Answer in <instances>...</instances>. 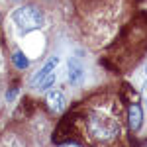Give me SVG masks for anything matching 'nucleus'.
Here are the masks:
<instances>
[{
	"label": "nucleus",
	"mask_w": 147,
	"mask_h": 147,
	"mask_svg": "<svg viewBox=\"0 0 147 147\" xmlns=\"http://www.w3.org/2000/svg\"><path fill=\"white\" fill-rule=\"evenodd\" d=\"M143 16H145V20H147V12H143Z\"/></svg>",
	"instance_id": "12"
},
{
	"label": "nucleus",
	"mask_w": 147,
	"mask_h": 147,
	"mask_svg": "<svg viewBox=\"0 0 147 147\" xmlns=\"http://www.w3.org/2000/svg\"><path fill=\"white\" fill-rule=\"evenodd\" d=\"M47 106H49V110L55 114H61L65 110V106H67V100H65V96H63V92L61 90H51L47 94Z\"/></svg>",
	"instance_id": "6"
},
{
	"label": "nucleus",
	"mask_w": 147,
	"mask_h": 147,
	"mask_svg": "<svg viewBox=\"0 0 147 147\" xmlns=\"http://www.w3.org/2000/svg\"><path fill=\"white\" fill-rule=\"evenodd\" d=\"M73 124H75V114H69V116H65V118L59 122V125H57V129H55V134H53V143H57V145H63L65 141H71V139H73V131H75Z\"/></svg>",
	"instance_id": "3"
},
{
	"label": "nucleus",
	"mask_w": 147,
	"mask_h": 147,
	"mask_svg": "<svg viewBox=\"0 0 147 147\" xmlns=\"http://www.w3.org/2000/svg\"><path fill=\"white\" fill-rule=\"evenodd\" d=\"M53 84H55V73H51L47 79L41 80V84H39V90H49Z\"/></svg>",
	"instance_id": "9"
},
{
	"label": "nucleus",
	"mask_w": 147,
	"mask_h": 147,
	"mask_svg": "<svg viewBox=\"0 0 147 147\" xmlns=\"http://www.w3.org/2000/svg\"><path fill=\"white\" fill-rule=\"evenodd\" d=\"M12 20L16 24V28L22 34H26V32H34V30L43 28L45 16H43V12L39 10L37 6H22V8L14 10Z\"/></svg>",
	"instance_id": "2"
},
{
	"label": "nucleus",
	"mask_w": 147,
	"mask_h": 147,
	"mask_svg": "<svg viewBox=\"0 0 147 147\" xmlns=\"http://www.w3.org/2000/svg\"><path fill=\"white\" fill-rule=\"evenodd\" d=\"M67 79L71 84H79L80 80L84 79V69H82V65H80L79 59H69L67 63Z\"/></svg>",
	"instance_id": "5"
},
{
	"label": "nucleus",
	"mask_w": 147,
	"mask_h": 147,
	"mask_svg": "<svg viewBox=\"0 0 147 147\" xmlns=\"http://www.w3.org/2000/svg\"><path fill=\"white\" fill-rule=\"evenodd\" d=\"M145 75H147V65H145Z\"/></svg>",
	"instance_id": "13"
},
{
	"label": "nucleus",
	"mask_w": 147,
	"mask_h": 147,
	"mask_svg": "<svg viewBox=\"0 0 147 147\" xmlns=\"http://www.w3.org/2000/svg\"><path fill=\"white\" fill-rule=\"evenodd\" d=\"M57 63H59V57H57V55H55V57H49L45 65H43V67H41V69H39V71H37V73L34 75V77L30 79V84H32V86H37V84H41V80L47 79V77L53 73V69L57 67Z\"/></svg>",
	"instance_id": "4"
},
{
	"label": "nucleus",
	"mask_w": 147,
	"mask_h": 147,
	"mask_svg": "<svg viewBox=\"0 0 147 147\" xmlns=\"http://www.w3.org/2000/svg\"><path fill=\"white\" fill-rule=\"evenodd\" d=\"M127 120H129L131 131H139V127L143 124V112H141V106H139V104H131V106H129V110H127Z\"/></svg>",
	"instance_id": "7"
},
{
	"label": "nucleus",
	"mask_w": 147,
	"mask_h": 147,
	"mask_svg": "<svg viewBox=\"0 0 147 147\" xmlns=\"http://www.w3.org/2000/svg\"><path fill=\"white\" fill-rule=\"evenodd\" d=\"M12 63H14L16 69H22V71L30 67V59L24 55L22 51H14V53H12Z\"/></svg>",
	"instance_id": "8"
},
{
	"label": "nucleus",
	"mask_w": 147,
	"mask_h": 147,
	"mask_svg": "<svg viewBox=\"0 0 147 147\" xmlns=\"http://www.w3.org/2000/svg\"><path fill=\"white\" fill-rule=\"evenodd\" d=\"M145 106H147V80H145Z\"/></svg>",
	"instance_id": "11"
},
{
	"label": "nucleus",
	"mask_w": 147,
	"mask_h": 147,
	"mask_svg": "<svg viewBox=\"0 0 147 147\" xmlns=\"http://www.w3.org/2000/svg\"><path fill=\"white\" fill-rule=\"evenodd\" d=\"M16 94H18V82H12V86L8 88V92H6V100L12 102L16 98Z\"/></svg>",
	"instance_id": "10"
},
{
	"label": "nucleus",
	"mask_w": 147,
	"mask_h": 147,
	"mask_svg": "<svg viewBox=\"0 0 147 147\" xmlns=\"http://www.w3.org/2000/svg\"><path fill=\"white\" fill-rule=\"evenodd\" d=\"M0 20H2V18H0Z\"/></svg>",
	"instance_id": "14"
},
{
	"label": "nucleus",
	"mask_w": 147,
	"mask_h": 147,
	"mask_svg": "<svg viewBox=\"0 0 147 147\" xmlns=\"http://www.w3.org/2000/svg\"><path fill=\"white\" fill-rule=\"evenodd\" d=\"M86 129L94 139L98 141H110L120 134V124L118 120H114L110 116L92 112L86 116Z\"/></svg>",
	"instance_id": "1"
}]
</instances>
